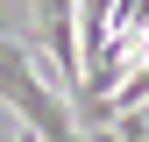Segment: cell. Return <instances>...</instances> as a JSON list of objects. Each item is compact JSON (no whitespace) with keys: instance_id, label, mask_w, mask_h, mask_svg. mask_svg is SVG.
<instances>
[{"instance_id":"1","label":"cell","mask_w":149,"mask_h":142,"mask_svg":"<svg viewBox=\"0 0 149 142\" xmlns=\"http://www.w3.org/2000/svg\"><path fill=\"white\" fill-rule=\"evenodd\" d=\"M0 100L22 114V128H36V142H92L78 128V100L57 85V71H43L29 57V43L0 36Z\"/></svg>"},{"instance_id":"2","label":"cell","mask_w":149,"mask_h":142,"mask_svg":"<svg viewBox=\"0 0 149 142\" xmlns=\"http://www.w3.org/2000/svg\"><path fill=\"white\" fill-rule=\"evenodd\" d=\"M36 36L64 93L85 85V50H78V0H36Z\"/></svg>"},{"instance_id":"3","label":"cell","mask_w":149,"mask_h":142,"mask_svg":"<svg viewBox=\"0 0 149 142\" xmlns=\"http://www.w3.org/2000/svg\"><path fill=\"white\" fill-rule=\"evenodd\" d=\"M92 142H121V135H114V128H100V135H92Z\"/></svg>"}]
</instances>
